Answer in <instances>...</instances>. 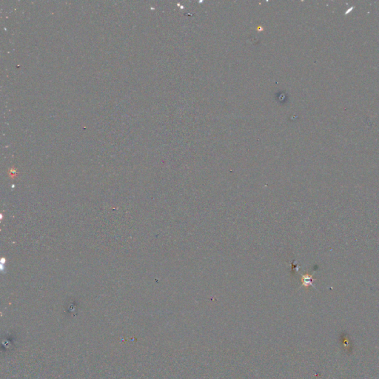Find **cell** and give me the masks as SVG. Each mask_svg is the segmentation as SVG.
I'll return each mask as SVG.
<instances>
[{
    "mask_svg": "<svg viewBox=\"0 0 379 379\" xmlns=\"http://www.w3.org/2000/svg\"><path fill=\"white\" fill-rule=\"evenodd\" d=\"M301 282H302V284H303V286H304V287L313 286V284H312V283H313V279H312L311 275H304L303 276H302Z\"/></svg>",
    "mask_w": 379,
    "mask_h": 379,
    "instance_id": "6da1fadb",
    "label": "cell"
}]
</instances>
